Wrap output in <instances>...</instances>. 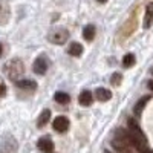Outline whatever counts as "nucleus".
I'll use <instances>...</instances> for the list:
<instances>
[{
    "label": "nucleus",
    "mask_w": 153,
    "mask_h": 153,
    "mask_svg": "<svg viewBox=\"0 0 153 153\" xmlns=\"http://www.w3.org/2000/svg\"><path fill=\"white\" fill-rule=\"evenodd\" d=\"M5 92H6L5 84H0V97H3V95H5Z\"/></svg>",
    "instance_id": "20"
},
{
    "label": "nucleus",
    "mask_w": 153,
    "mask_h": 153,
    "mask_svg": "<svg viewBox=\"0 0 153 153\" xmlns=\"http://www.w3.org/2000/svg\"><path fill=\"white\" fill-rule=\"evenodd\" d=\"M2 54H3V46L0 45V57H2Z\"/></svg>",
    "instance_id": "22"
},
{
    "label": "nucleus",
    "mask_w": 153,
    "mask_h": 153,
    "mask_svg": "<svg viewBox=\"0 0 153 153\" xmlns=\"http://www.w3.org/2000/svg\"><path fill=\"white\" fill-rule=\"evenodd\" d=\"M49 118H51V110H49V109H45V110L40 113L38 120H37V126H38V127H45V126L49 123Z\"/></svg>",
    "instance_id": "13"
},
{
    "label": "nucleus",
    "mask_w": 153,
    "mask_h": 153,
    "mask_svg": "<svg viewBox=\"0 0 153 153\" xmlns=\"http://www.w3.org/2000/svg\"><path fill=\"white\" fill-rule=\"evenodd\" d=\"M135 65V55L133 54H127L123 58V66L124 68H132Z\"/></svg>",
    "instance_id": "18"
},
{
    "label": "nucleus",
    "mask_w": 153,
    "mask_h": 153,
    "mask_svg": "<svg viewBox=\"0 0 153 153\" xmlns=\"http://www.w3.org/2000/svg\"><path fill=\"white\" fill-rule=\"evenodd\" d=\"M68 38H69V32L65 28H54L48 35V40L54 45H65Z\"/></svg>",
    "instance_id": "2"
},
{
    "label": "nucleus",
    "mask_w": 153,
    "mask_h": 153,
    "mask_svg": "<svg viewBox=\"0 0 153 153\" xmlns=\"http://www.w3.org/2000/svg\"><path fill=\"white\" fill-rule=\"evenodd\" d=\"M95 97L100 101H109L112 98V92L109 91V89H106V87H98L95 91Z\"/></svg>",
    "instance_id": "10"
},
{
    "label": "nucleus",
    "mask_w": 153,
    "mask_h": 153,
    "mask_svg": "<svg viewBox=\"0 0 153 153\" xmlns=\"http://www.w3.org/2000/svg\"><path fill=\"white\" fill-rule=\"evenodd\" d=\"M98 2H100V3H104V2H106V0H98Z\"/></svg>",
    "instance_id": "23"
},
{
    "label": "nucleus",
    "mask_w": 153,
    "mask_h": 153,
    "mask_svg": "<svg viewBox=\"0 0 153 153\" xmlns=\"http://www.w3.org/2000/svg\"><path fill=\"white\" fill-rule=\"evenodd\" d=\"M54 100L57 101L58 104H68L69 101H71V97L66 94V92H57L54 95Z\"/></svg>",
    "instance_id": "17"
},
{
    "label": "nucleus",
    "mask_w": 153,
    "mask_h": 153,
    "mask_svg": "<svg viewBox=\"0 0 153 153\" xmlns=\"http://www.w3.org/2000/svg\"><path fill=\"white\" fill-rule=\"evenodd\" d=\"M32 71H34L37 75H43V74H46V71H48V61H46L43 57L37 58V60L34 61Z\"/></svg>",
    "instance_id": "7"
},
{
    "label": "nucleus",
    "mask_w": 153,
    "mask_h": 153,
    "mask_svg": "<svg viewBox=\"0 0 153 153\" xmlns=\"http://www.w3.org/2000/svg\"><path fill=\"white\" fill-rule=\"evenodd\" d=\"M54 126V130L55 132H60V133H65L68 129H69V120L66 117H57L52 123Z\"/></svg>",
    "instance_id": "5"
},
{
    "label": "nucleus",
    "mask_w": 153,
    "mask_h": 153,
    "mask_svg": "<svg viewBox=\"0 0 153 153\" xmlns=\"http://www.w3.org/2000/svg\"><path fill=\"white\" fill-rule=\"evenodd\" d=\"M17 87L20 89H25V91H34L37 87V83L34 80H17Z\"/></svg>",
    "instance_id": "12"
},
{
    "label": "nucleus",
    "mask_w": 153,
    "mask_h": 153,
    "mask_svg": "<svg viewBox=\"0 0 153 153\" xmlns=\"http://www.w3.org/2000/svg\"><path fill=\"white\" fill-rule=\"evenodd\" d=\"M152 74H153V69H152Z\"/></svg>",
    "instance_id": "25"
},
{
    "label": "nucleus",
    "mask_w": 153,
    "mask_h": 153,
    "mask_svg": "<svg viewBox=\"0 0 153 153\" xmlns=\"http://www.w3.org/2000/svg\"><path fill=\"white\" fill-rule=\"evenodd\" d=\"M37 147L40 149L43 153H52L54 152V143H52V139L48 138V136H43V138L38 139Z\"/></svg>",
    "instance_id": "6"
},
{
    "label": "nucleus",
    "mask_w": 153,
    "mask_h": 153,
    "mask_svg": "<svg viewBox=\"0 0 153 153\" xmlns=\"http://www.w3.org/2000/svg\"><path fill=\"white\" fill-rule=\"evenodd\" d=\"M153 23V2H150L146 8V17H144V28H150Z\"/></svg>",
    "instance_id": "11"
},
{
    "label": "nucleus",
    "mask_w": 153,
    "mask_h": 153,
    "mask_svg": "<svg viewBox=\"0 0 153 153\" xmlns=\"http://www.w3.org/2000/svg\"><path fill=\"white\" fill-rule=\"evenodd\" d=\"M92 101H94V98H92V92L91 91H83L81 94H80V97H78V103L81 104V106H91L92 104Z\"/></svg>",
    "instance_id": "9"
},
{
    "label": "nucleus",
    "mask_w": 153,
    "mask_h": 153,
    "mask_svg": "<svg viewBox=\"0 0 153 153\" xmlns=\"http://www.w3.org/2000/svg\"><path fill=\"white\" fill-rule=\"evenodd\" d=\"M68 52H69V55H74V57H80V55L83 54V46H81L80 43L74 42V43L69 46Z\"/></svg>",
    "instance_id": "15"
},
{
    "label": "nucleus",
    "mask_w": 153,
    "mask_h": 153,
    "mask_svg": "<svg viewBox=\"0 0 153 153\" xmlns=\"http://www.w3.org/2000/svg\"><path fill=\"white\" fill-rule=\"evenodd\" d=\"M95 32H97V29H95L94 25H87V26L83 29V37L86 38L87 42H92L95 38Z\"/></svg>",
    "instance_id": "14"
},
{
    "label": "nucleus",
    "mask_w": 153,
    "mask_h": 153,
    "mask_svg": "<svg viewBox=\"0 0 153 153\" xmlns=\"http://www.w3.org/2000/svg\"><path fill=\"white\" fill-rule=\"evenodd\" d=\"M147 86H149V87L152 89V91H153V80H150V81L147 83Z\"/></svg>",
    "instance_id": "21"
},
{
    "label": "nucleus",
    "mask_w": 153,
    "mask_h": 153,
    "mask_svg": "<svg viewBox=\"0 0 153 153\" xmlns=\"http://www.w3.org/2000/svg\"><path fill=\"white\" fill-rule=\"evenodd\" d=\"M5 74L8 75V78L12 81H17L20 76L25 74V65L22 63L20 58H14L9 60L5 65Z\"/></svg>",
    "instance_id": "1"
},
{
    "label": "nucleus",
    "mask_w": 153,
    "mask_h": 153,
    "mask_svg": "<svg viewBox=\"0 0 153 153\" xmlns=\"http://www.w3.org/2000/svg\"><path fill=\"white\" fill-rule=\"evenodd\" d=\"M150 100V97H143L141 100L138 101V103L135 104V107H133V112H135V115L136 117H139L141 115V112H143V109L146 107V104H147V101Z\"/></svg>",
    "instance_id": "16"
},
{
    "label": "nucleus",
    "mask_w": 153,
    "mask_h": 153,
    "mask_svg": "<svg viewBox=\"0 0 153 153\" xmlns=\"http://www.w3.org/2000/svg\"><path fill=\"white\" fill-rule=\"evenodd\" d=\"M121 76H123V75H120L118 72H117V74H113V75H112V78H110V83L115 84V86H118V84H120V80H121Z\"/></svg>",
    "instance_id": "19"
},
{
    "label": "nucleus",
    "mask_w": 153,
    "mask_h": 153,
    "mask_svg": "<svg viewBox=\"0 0 153 153\" xmlns=\"http://www.w3.org/2000/svg\"><path fill=\"white\" fill-rule=\"evenodd\" d=\"M11 17V9H9V3L6 0H0V25H6L9 22Z\"/></svg>",
    "instance_id": "4"
},
{
    "label": "nucleus",
    "mask_w": 153,
    "mask_h": 153,
    "mask_svg": "<svg viewBox=\"0 0 153 153\" xmlns=\"http://www.w3.org/2000/svg\"><path fill=\"white\" fill-rule=\"evenodd\" d=\"M112 147L117 150L118 153H132L130 146L126 144L124 141H121V139H118V138H113L112 139Z\"/></svg>",
    "instance_id": "8"
},
{
    "label": "nucleus",
    "mask_w": 153,
    "mask_h": 153,
    "mask_svg": "<svg viewBox=\"0 0 153 153\" xmlns=\"http://www.w3.org/2000/svg\"><path fill=\"white\" fill-rule=\"evenodd\" d=\"M104 153H110V152H104Z\"/></svg>",
    "instance_id": "24"
},
{
    "label": "nucleus",
    "mask_w": 153,
    "mask_h": 153,
    "mask_svg": "<svg viewBox=\"0 0 153 153\" xmlns=\"http://www.w3.org/2000/svg\"><path fill=\"white\" fill-rule=\"evenodd\" d=\"M19 144L12 136H6L2 143V147H0V153H17Z\"/></svg>",
    "instance_id": "3"
}]
</instances>
